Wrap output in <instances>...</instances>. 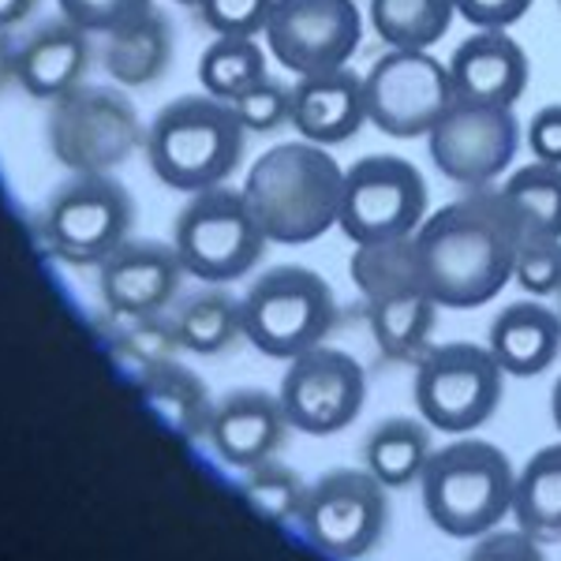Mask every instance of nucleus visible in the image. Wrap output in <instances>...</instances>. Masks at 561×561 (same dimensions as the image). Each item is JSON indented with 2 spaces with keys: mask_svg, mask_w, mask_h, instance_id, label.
I'll list each match as a JSON object with an SVG mask.
<instances>
[{
  "mask_svg": "<svg viewBox=\"0 0 561 561\" xmlns=\"http://www.w3.org/2000/svg\"><path fill=\"white\" fill-rule=\"evenodd\" d=\"M524 229L497 187H472L415 229L423 285L438 307H483L513 280Z\"/></svg>",
  "mask_w": 561,
  "mask_h": 561,
  "instance_id": "obj_1",
  "label": "nucleus"
},
{
  "mask_svg": "<svg viewBox=\"0 0 561 561\" xmlns=\"http://www.w3.org/2000/svg\"><path fill=\"white\" fill-rule=\"evenodd\" d=\"M240 192L266 240L296 248L337 225L345 169L319 142H280L251 161Z\"/></svg>",
  "mask_w": 561,
  "mask_h": 561,
  "instance_id": "obj_2",
  "label": "nucleus"
},
{
  "mask_svg": "<svg viewBox=\"0 0 561 561\" xmlns=\"http://www.w3.org/2000/svg\"><path fill=\"white\" fill-rule=\"evenodd\" d=\"M248 128L237 108L214 94H184L169 102L147 128L150 173L173 192H210L237 173Z\"/></svg>",
  "mask_w": 561,
  "mask_h": 561,
  "instance_id": "obj_3",
  "label": "nucleus"
},
{
  "mask_svg": "<svg viewBox=\"0 0 561 561\" xmlns=\"http://www.w3.org/2000/svg\"><path fill=\"white\" fill-rule=\"evenodd\" d=\"M420 483L423 510L434 528L454 539H472L497 528V520L513 510L517 472L510 457L491 442L460 438L434 449Z\"/></svg>",
  "mask_w": 561,
  "mask_h": 561,
  "instance_id": "obj_4",
  "label": "nucleus"
},
{
  "mask_svg": "<svg viewBox=\"0 0 561 561\" xmlns=\"http://www.w3.org/2000/svg\"><path fill=\"white\" fill-rule=\"evenodd\" d=\"M243 337L270 359H296L333 330V288L307 266L266 270L240 300Z\"/></svg>",
  "mask_w": 561,
  "mask_h": 561,
  "instance_id": "obj_5",
  "label": "nucleus"
},
{
  "mask_svg": "<svg viewBox=\"0 0 561 561\" xmlns=\"http://www.w3.org/2000/svg\"><path fill=\"white\" fill-rule=\"evenodd\" d=\"M142 142L147 128L124 90L83 83L53 102L49 150L68 173H113Z\"/></svg>",
  "mask_w": 561,
  "mask_h": 561,
  "instance_id": "obj_6",
  "label": "nucleus"
},
{
  "mask_svg": "<svg viewBox=\"0 0 561 561\" xmlns=\"http://www.w3.org/2000/svg\"><path fill=\"white\" fill-rule=\"evenodd\" d=\"M266 243V232L251 214L243 192H232L225 184L192 195V203L176 214L173 248L184 262V274L206 285H229L251 274Z\"/></svg>",
  "mask_w": 561,
  "mask_h": 561,
  "instance_id": "obj_7",
  "label": "nucleus"
},
{
  "mask_svg": "<svg viewBox=\"0 0 561 561\" xmlns=\"http://www.w3.org/2000/svg\"><path fill=\"white\" fill-rule=\"evenodd\" d=\"M135 203L108 173H71L45 203L42 232L53 255L71 266H102L128 240Z\"/></svg>",
  "mask_w": 561,
  "mask_h": 561,
  "instance_id": "obj_8",
  "label": "nucleus"
},
{
  "mask_svg": "<svg viewBox=\"0 0 561 561\" xmlns=\"http://www.w3.org/2000/svg\"><path fill=\"white\" fill-rule=\"evenodd\" d=\"M423 217H427V184L412 161L370 153L345 169L337 225L356 248L415 237Z\"/></svg>",
  "mask_w": 561,
  "mask_h": 561,
  "instance_id": "obj_9",
  "label": "nucleus"
},
{
  "mask_svg": "<svg viewBox=\"0 0 561 561\" xmlns=\"http://www.w3.org/2000/svg\"><path fill=\"white\" fill-rule=\"evenodd\" d=\"M502 364L483 345L431 348L415 370V409L423 423L446 434L483 427L502 401Z\"/></svg>",
  "mask_w": 561,
  "mask_h": 561,
  "instance_id": "obj_10",
  "label": "nucleus"
},
{
  "mask_svg": "<svg viewBox=\"0 0 561 561\" xmlns=\"http://www.w3.org/2000/svg\"><path fill=\"white\" fill-rule=\"evenodd\" d=\"M367 121L389 139L431 135L434 124L457 102L449 65L431 49H389L364 76Z\"/></svg>",
  "mask_w": 561,
  "mask_h": 561,
  "instance_id": "obj_11",
  "label": "nucleus"
},
{
  "mask_svg": "<svg viewBox=\"0 0 561 561\" xmlns=\"http://www.w3.org/2000/svg\"><path fill=\"white\" fill-rule=\"evenodd\" d=\"M431 161L460 187H491L520 150L513 105L457 98L427 135Z\"/></svg>",
  "mask_w": 561,
  "mask_h": 561,
  "instance_id": "obj_12",
  "label": "nucleus"
},
{
  "mask_svg": "<svg viewBox=\"0 0 561 561\" xmlns=\"http://www.w3.org/2000/svg\"><path fill=\"white\" fill-rule=\"evenodd\" d=\"M304 536L330 558L356 561L378 547L389 520L386 486L370 472L337 468L325 472L319 483L307 486L300 510Z\"/></svg>",
  "mask_w": 561,
  "mask_h": 561,
  "instance_id": "obj_13",
  "label": "nucleus"
},
{
  "mask_svg": "<svg viewBox=\"0 0 561 561\" xmlns=\"http://www.w3.org/2000/svg\"><path fill=\"white\" fill-rule=\"evenodd\" d=\"M364 38L356 0H277L266 23V45L296 79L348 68Z\"/></svg>",
  "mask_w": 561,
  "mask_h": 561,
  "instance_id": "obj_14",
  "label": "nucleus"
},
{
  "mask_svg": "<svg viewBox=\"0 0 561 561\" xmlns=\"http://www.w3.org/2000/svg\"><path fill=\"white\" fill-rule=\"evenodd\" d=\"M277 397L288 415V427L325 438V434L345 431L364 409L367 375L348 352L319 345L288 359Z\"/></svg>",
  "mask_w": 561,
  "mask_h": 561,
  "instance_id": "obj_15",
  "label": "nucleus"
},
{
  "mask_svg": "<svg viewBox=\"0 0 561 561\" xmlns=\"http://www.w3.org/2000/svg\"><path fill=\"white\" fill-rule=\"evenodd\" d=\"M184 262L173 243L124 240L121 248L98 266V288L116 319H150L176 300Z\"/></svg>",
  "mask_w": 561,
  "mask_h": 561,
  "instance_id": "obj_16",
  "label": "nucleus"
},
{
  "mask_svg": "<svg viewBox=\"0 0 561 561\" xmlns=\"http://www.w3.org/2000/svg\"><path fill=\"white\" fill-rule=\"evenodd\" d=\"M288 431V415L280 409V397L266 389H237L221 397L206 423L214 454L232 468H255L280 449Z\"/></svg>",
  "mask_w": 561,
  "mask_h": 561,
  "instance_id": "obj_17",
  "label": "nucleus"
},
{
  "mask_svg": "<svg viewBox=\"0 0 561 561\" xmlns=\"http://www.w3.org/2000/svg\"><path fill=\"white\" fill-rule=\"evenodd\" d=\"M90 34L71 20H49L26 34L15 57V83L38 102H57L68 90L83 87L90 68Z\"/></svg>",
  "mask_w": 561,
  "mask_h": 561,
  "instance_id": "obj_18",
  "label": "nucleus"
},
{
  "mask_svg": "<svg viewBox=\"0 0 561 561\" xmlns=\"http://www.w3.org/2000/svg\"><path fill=\"white\" fill-rule=\"evenodd\" d=\"M293 124L307 142L333 147L352 139L367 124L364 76L348 68L322 71V76H300L293 87Z\"/></svg>",
  "mask_w": 561,
  "mask_h": 561,
  "instance_id": "obj_19",
  "label": "nucleus"
},
{
  "mask_svg": "<svg viewBox=\"0 0 561 561\" xmlns=\"http://www.w3.org/2000/svg\"><path fill=\"white\" fill-rule=\"evenodd\" d=\"M457 98L513 105L528 90V53L505 31H476L449 57Z\"/></svg>",
  "mask_w": 561,
  "mask_h": 561,
  "instance_id": "obj_20",
  "label": "nucleus"
},
{
  "mask_svg": "<svg viewBox=\"0 0 561 561\" xmlns=\"http://www.w3.org/2000/svg\"><path fill=\"white\" fill-rule=\"evenodd\" d=\"M494 359L505 375L536 378L542 375L561 352V319L558 311L542 307L536 300L510 304L497 311L491 322V345Z\"/></svg>",
  "mask_w": 561,
  "mask_h": 561,
  "instance_id": "obj_21",
  "label": "nucleus"
},
{
  "mask_svg": "<svg viewBox=\"0 0 561 561\" xmlns=\"http://www.w3.org/2000/svg\"><path fill=\"white\" fill-rule=\"evenodd\" d=\"M173 65V23L150 8L105 34V71L121 87H150Z\"/></svg>",
  "mask_w": 561,
  "mask_h": 561,
  "instance_id": "obj_22",
  "label": "nucleus"
},
{
  "mask_svg": "<svg viewBox=\"0 0 561 561\" xmlns=\"http://www.w3.org/2000/svg\"><path fill=\"white\" fill-rule=\"evenodd\" d=\"M370 333H375L378 348L389 359H412L427 348L434 319H438V304L427 288H412V293H397L386 300H370Z\"/></svg>",
  "mask_w": 561,
  "mask_h": 561,
  "instance_id": "obj_23",
  "label": "nucleus"
},
{
  "mask_svg": "<svg viewBox=\"0 0 561 561\" xmlns=\"http://www.w3.org/2000/svg\"><path fill=\"white\" fill-rule=\"evenodd\" d=\"M513 517L517 528L536 539H561V442L539 449L520 468L513 486Z\"/></svg>",
  "mask_w": 561,
  "mask_h": 561,
  "instance_id": "obj_24",
  "label": "nucleus"
},
{
  "mask_svg": "<svg viewBox=\"0 0 561 561\" xmlns=\"http://www.w3.org/2000/svg\"><path fill=\"white\" fill-rule=\"evenodd\" d=\"M367 472L382 486H409L423 476L431 460V431L420 420H386L370 431L364 446Z\"/></svg>",
  "mask_w": 561,
  "mask_h": 561,
  "instance_id": "obj_25",
  "label": "nucleus"
},
{
  "mask_svg": "<svg viewBox=\"0 0 561 561\" xmlns=\"http://www.w3.org/2000/svg\"><path fill=\"white\" fill-rule=\"evenodd\" d=\"M173 330L180 348L195 356H217L243 333L240 300H232L225 288H203L176 307Z\"/></svg>",
  "mask_w": 561,
  "mask_h": 561,
  "instance_id": "obj_26",
  "label": "nucleus"
},
{
  "mask_svg": "<svg viewBox=\"0 0 561 561\" xmlns=\"http://www.w3.org/2000/svg\"><path fill=\"white\" fill-rule=\"evenodd\" d=\"M454 0H370V26L389 49H431L454 26Z\"/></svg>",
  "mask_w": 561,
  "mask_h": 561,
  "instance_id": "obj_27",
  "label": "nucleus"
},
{
  "mask_svg": "<svg viewBox=\"0 0 561 561\" xmlns=\"http://www.w3.org/2000/svg\"><path fill=\"white\" fill-rule=\"evenodd\" d=\"M497 192L520 221L524 237L561 240V165L531 161V165L517 169Z\"/></svg>",
  "mask_w": 561,
  "mask_h": 561,
  "instance_id": "obj_28",
  "label": "nucleus"
},
{
  "mask_svg": "<svg viewBox=\"0 0 561 561\" xmlns=\"http://www.w3.org/2000/svg\"><path fill=\"white\" fill-rule=\"evenodd\" d=\"M352 280H356L367 304L397 293H412V288H427L423 285L420 255H415V237L359 243L356 255H352Z\"/></svg>",
  "mask_w": 561,
  "mask_h": 561,
  "instance_id": "obj_29",
  "label": "nucleus"
},
{
  "mask_svg": "<svg viewBox=\"0 0 561 561\" xmlns=\"http://www.w3.org/2000/svg\"><path fill=\"white\" fill-rule=\"evenodd\" d=\"M259 79H266V53L255 38H214L198 57V83L221 102L240 98Z\"/></svg>",
  "mask_w": 561,
  "mask_h": 561,
  "instance_id": "obj_30",
  "label": "nucleus"
},
{
  "mask_svg": "<svg viewBox=\"0 0 561 561\" xmlns=\"http://www.w3.org/2000/svg\"><path fill=\"white\" fill-rule=\"evenodd\" d=\"M147 393H150V404L173 423L176 431L184 434H206V423H210V397H206L203 382L192 375L187 367L173 364H153L147 367Z\"/></svg>",
  "mask_w": 561,
  "mask_h": 561,
  "instance_id": "obj_31",
  "label": "nucleus"
},
{
  "mask_svg": "<svg viewBox=\"0 0 561 561\" xmlns=\"http://www.w3.org/2000/svg\"><path fill=\"white\" fill-rule=\"evenodd\" d=\"M248 491L251 505L270 520H288V517H300L304 510V497H307V486L304 479L285 465H274V460H262V465L248 468Z\"/></svg>",
  "mask_w": 561,
  "mask_h": 561,
  "instance_id": "obj_32",
  "label": "nucleus"
},
{
  "mask_svg": "<svg viewBox=\"0 0 561 561\" xmlns=\"http://www.w3.org/2000/svg\"><path fill=\"white\" fill-rule=\"evenodd\" d=\"M232 108H237L240 124L248 131L255 135H266L280 128V124L293 121V87L277 83V79H259L255 87H248L240 98H232L229 102Z\"/></svg>",
  "mask_w": 561,
  "mask_h": 561,
  "instance_id": "obj_33",
  "label": "nucleus"
},
{
  "mask_svg": "<svg viewBox=\"0 0 561 561\" xmlns=\"http://www.w3.org/2000/svg\"><path fill=\"white\" fill-rule=\"evenodd\" d=\"M277 0H203L198 12L217 38H259L266 34Z\"/></svg>",
  "mask_w": 561,
  "mask_h": 561,
  "instance_id": "obj_34",
  "label": "nucleus"
},
{
  "mask_svg": "<svg viewBox=\"0 0 561 561\" xmlns=\"http://www.w3.org/2000/svg\"><path fill=\"white\" fill-rule=\"evenodd\" d=\"M513 280L528 288L531 296H550L561 288V240L554 237H524L517 262H513Z\"/></svg>",
  "mask_w": 561,
  "mask_h": 561,
  "instance_id": "obj_35",
  "label": "nucleus"
},
{
  "mask_svg": "<svg viewBox=\"0 0 561 561\" xmlns=\"http://www.w3.org/2000/svg\"><path fill=\"white\" fill-rule=\"evenodd\" d=\"M57 4L60 15L76 26H83L87 34H113L116 26L150 12L153 0H57Z\"/></svg>",
  "mask_w": 561,
  "mask_h": 561,
  "instance_id": "obj_36",
  "label": "nucleus"
},
{
  "mask_svg": "<svg viewBox=\"0 0 561 561\" xmlns=\"http://www.w3.org/2000/svg\"><path fill=\"white\" fill-rule=\"evenodd\" d=\"M468 561H547L539 550V539L528 531H486L476 542Z\"/></svg>",
  "mask_w": 561,
  "mask_h": 561,
  "instance_id": "obj_37",
  "label": "nucleus"
},
{
  "mask_svg": "<svg viewBox=\"0 0 561 561\" xmlns=\"http://www.w3.org/2000/svg\"><path fill=\"white\" fill-rule=\"evenodd\" d=\"M457 15L479 31H505L528 15L531 0H454Z\"/></svg>",
  "mask_w": 561,
  "mask_h": 561,
  "instance_id": "obj_38",
  "label": "nucleus"
},
{
  "mask_svg": "<svg viewBox=\"0 0 561 561\" xmlns=\"http://www.w3.org/2000/svg\"><path fill=\"white\" fill-rule=\"evenodd\" d=\"M528 150L536 161L547 165H561V105H547L531 116L528 124Z\"/></svg>",
  "mask_w": 561,
  "mask_h": 561,
  "instance_id": "obj_39",
  "label": "nucleus"
},
{
  "mask_svg": "<svg viewBox=\"0 0 561 561\" xmlns=\"http://www.w3.org/2000/svg\"><path fill=\"white\" fill-rule=\"evenodd\" d=\"M38 4L42 0H0V31H12V26L26 23Z\"/></svg>",
  "mask_w": 561,
  "mask_h": 561,
  "instance_id": "obj_40",
  "label": "nucleus"
},
{
  "mask_svg": "<svg viewBox=\"0 0 561 561\" xmlns=\"http://www.w3.org/2000/svg\"><path fill=\"white\" fill-rule=\"evenodd\" d=\"M15 57H20V45L12 42L8 31H0V87L15 79Z\"/></svg>",
  "mask_w": 561,
  "mask_h": 561,
  "instance_id": "obj_41",
  "label": "nucleus"
},
{
  "mask_svg": "<svg viewBox=\"0 0 561 561\" xmlns=\"http://www.w3.org/2000/svg\"><path fill=\"white\" fill-rule=\"evenodd\" d=\"M550 412H554V423H558V431H561V378H558V386H554V397H550Z\"/></svg>",
  "mask_w": 561,
  "mask_h": 561,
  "instance_id": "obj_42",
  "label": "nucleus"
},
{
  "mask_svg": "<svg viewBox=\"0 0 561 561\" xmlns=\"http://www.w3.org/2000/svg\"><path fill=\"white\" fill-rule=\"evenodd\" d=\"M173 4H184V8H198L203 0H173Z\"/></svg>",
  "mask_w": 561,
  "mask_h": 561,
  "instance_id": "obj_43",
  "label": "nucleus"
},
{
  "mask_svg": "<svg viewBox=\"0 0 561 561\" xmlns=\"http://www.w3.org/2000/svg\"><path fill=\"white\" fill-rule=\"evenodd\" d=\"M558 319H561V288H558Z\"/></svg>",
  "mask_w": 561,
  "mask_h": 561,
  "instance_id": "obj_44",
  "label": "nucleus"
},
{
  "mask_svg": "<svg viewBox=\"0 0 561 561\" xmlns=\"http://www.w3.org/2000/svg\"><path fill=\"white\" fill-rule=\"evenodd\" d=\"M558 4H561V0H558Z\"/></svg>",
  "mask_w": 561,
  "mask_h": 561,
  "instance_id": "obj_45",
  "label": "nucleus"
}]
</instances>
